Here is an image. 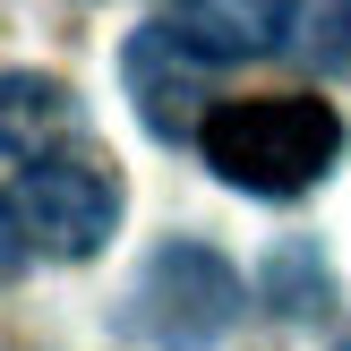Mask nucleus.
<instances>
[{
    "instance_id": "6",
    "label": "nucleus",
    "mask_w": 351,
    "mask_h": 351,
    "mask_svg": "<svg viewBox=\"0 0 351 351\" xmlns=\"http://www.w3.org/2000/svg\"><path fill=\"white\" fill-rule=\"evenodd\" d=\"M283 60L317 69V77H343V69H351V0H291Z\"/></svg>"
},
{
    "instance_id": "5",
    "label": "nucleus",
    "mask_w": 351,
    "mask_h": 351,
    "mask_svg": "<svg viewBox=\"0 0 351 351\" xmlns=\"http://www.w3.org/2000/svg\"><path fill=\"white\" fill-rule=\"evenodd\" d=\"M163 26L180 34L206 69H232V60H266V51H283L291 0H171Z\"/></svg>"
},
{
    "instance_id": "7",
    "label": "nucleus",
    "mask_w": 351,
    "mask_h": 351,
    "mask_svg": "<svg viewBox=\"0 0 351 351\" xmlns=\"http://www.w3.org/2000/svg\"><path fill=\"white\" fill-rule=\"evenodd\" d=\"M335 351H351V343H335Z\"/></svg>"
},
{
    "instance_id": "3",
    "label": "nucleus",
    "mask_w": 351,
    "mask_h": 351,
    "mask_svg": "<svg viewBox=\"0 0 351 351\" xmlns=\"http://www.w3.org/2000/svg\"><path fill=\"white\" fill-rule=\"evenodd\" d=\"M112 232H120V180L112 171L69 163V154L9 163V189H0L9 274H26V266H86Z\"/></svg>"
},
{
    "instance_id": "4",
    "label": "nucleus",
    "mask_w": 351,
    "mask_h": 351,
    "mask_svg": "<svg viewBox=\"0 0 351 351\" xmlns=\"http://www.w3.org/2000/svg\"><path fill=\"white\" fill-rule=\"evenodd\" d=\"M129 95L146 112L154 137H180V129H206V60L180 43L171 26H137L129 34Z\"/></svg>"
},
{
    "instance_id": "1",
    "label": "nucleus",
    "mask_w": 351,
    "mask_h": 351,
    "mask_svg": "<svg viewBox=\"0 0 351 351\" xmlns=\"http://www.w3.org/2000/svg\"><path fill=\"white\" fill-rule=\"evenodd\" d=\"M197 154L223 189L240 197L291 206L335 171L343 154V120L326 95H249V103H215L197 129Z\"/></svg>"
},
{
    "instance_id": "2",
    "label": "nucleus",
    "mask_w": 351,
    "mask_h": 351,
    "mask_svg": "<svg viewBox=\"0 0 351 351\" xmlns=\"http://www.w3.org/2000/svg\"><path fill=\"white\" fill-rule=\"evenodd\" d=\"M249 317V283L206 240H163L120 291V335L137 351H223Z\"/></svg>"
}]
</instances>
